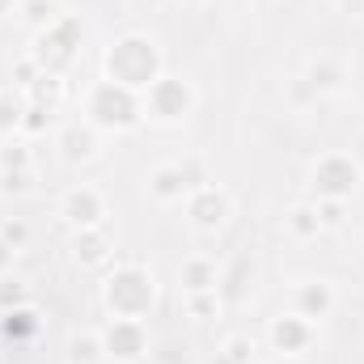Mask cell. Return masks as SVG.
Masks as SVG:
<instances>
[{
  "label": "cell",
  "instance_id": "d6986e66",
  "mask_svg": "<svg viewBox=\"0 0 364 364\" xmlns=\"http://www.w3.org/2000/svg\"><path fill=\"white\" fill-rule=\"evenodd\" d=\"M106 360V352H102V335H93V331H77L73 339H68V364H97Z\"/></svg>",
  "mask_w": 364,
  "mask_h": 364
},
{
  "label": "cell",
  "instance_id": "f546056e",
  "mask_svg": "<svg viewBox=\"0 0 364 364\" xmlns=\"http://www.w3.org/2000/svg\"><path fill=\"white\" fill-rule=\"evenodd\" d=\"M250 352H255V339H246V335H233V339L225 343V356L233 364H250Z\"/></svg>",
  "mask_w": 364,
  "mask_h": 364
},
{
  "label": "cell",
  "instance_id": "7c38bea8",
  "mask_svg": "<svg viewBox=\"0 0 364 364\" xmlns=\"http://www.w3.org/2000/svg\"><path fill=\"white\" fill-rule=\"evenodd\" d=\"M314 343V322L301 318V314H288V318H275L272 322V348L284 352V356H301L309 352Z\"/></svg>",
  "mask_w": 364,
  "mask_h": 364
},
{
  "label": "cell",
  "instance_id": "6da1fadb",
  "mask_svg": "<svg viewBox=\"0 0 364 364\" xmlns=\"http://www.w3.org/2000/svg\"><path fill=\"white\" fill-rule=\"evenodd\" d=\"M102 73L106 81L123 85V90L149 93V85L161 77V51L153 38L144 34H123L106 47V60H102Z\"/></svg>",
  "mask_w": 364,
  "mask_h": 364
},
{
  "label": "cell",
  "instance_id": "83f0119b",
  "mask_svg": "<svg viewBox=\"0 0 364 364\" xmlns=\"http://www.w3.org/2000/svg\"><path fill=\"white\" fill-rule=\"evenodd\" d=\"M0 170H30V149L4 144V149H0Z\"/></svg>",
  "mask_w": 364,
  "mask_h": 364
},
{
  "label": "cell",
  "instance_id": "8fae6325",
  "mask_svg": "<svg viewBox=\"0 0 364 364\" xmlns=\"http://www.w3.org/2000/svg\"><path fill=\"white\" fill-rule=\"evenodd\" d=\"M38 335H43L38 309L17 305V309H4V314H0V343H9V348H30Z\"/></svg>",
  "mask_w": 364,
  "mask_h": 364
},
{
  "label": "cell",
  "instance_id": "4dcf8cb0",
  "mask_svg": "<svg viewBox=\"0 0 364 364\" xmlns=\"http://www.w3.org/2000/svg\"><path fill=\"white\" fill-rule=\"evenodd\" d=\"M17 305H26V288H21L17 279H4V284H0V314H4V309H17Z\"/></svg>",
  "mask_w": 364,
  "mask_h": 364
},
{
  "label": "cell",
  "instance_id": "44dd1931",
  "mask_svg": "<svg viewBox=\"0 0 364 364\" xmlns=\"http://www.w3.org/2000/svg\"><path fill=\"white\" fill-rule=\"evenodd\" d=\"M339 81H343V73H339L335 60H318V64H309V73H305V90H314V93L335 90Z\"/></svg>",
  "mask_w": 364,
  "mask_h": 364
},
{
  "label": "cell",
  "instance_id": "d590c367",
  "mask_svg": "<svg viewBox=\"0 0 364 364\" xmlns=\"http://www.w3.org/2000/svg\"><path fill=\"white\" fill-rule=\"evenodd\" d=\"M0 352H4V343H0Z\"/></svg>",
  "mask_w": 364,
  "mask_h": 364
},
{
  "label": "cell",
  "instance_id": "9c48e42d",
  "mask_svg": "<svg viewBox=\"0 0 364 364\" xmlns=\"http://www.w3.org/2000/svg\"><path fill=\"white\" fill-rule=\"evenodd\" d=\"M229 212H233V203H229V195L220 191V186H195L191 195H186V216H191V225L195 229H203V233H216L225 220H229Z\"/></svg>",
  "mask_w": 364,
  "mask_h": 364
},
{
  "label": "cell",
  "instance_id": "5b68a950",
  "mask_svg": "<svg viewBox=\"0 0 364 364\" xmlns=\"http://www.w3.org/2000/svg\"><path fill=\"white\" fill-rule=\"evenodd\" d=\"M356 186H360V166L352 161V157H343V153H326V157H318L314 161V170H309V191H314V199H352L356 195Z\"/></svg>",
  "mask_w": 364,
  "mask_h": 364
},
{
  "label": "cell",
  "instance_id": "603a6c76",
  "mask_svg": "<svg viewBox=\"0 0 364 364\" xmlns=\"http://www.w3.org/2000/svg\"><path fill=\"white\" fill-rule=\"evenodd\" d=\"M21 13H26V21H30V26H34V34H38V30H47V26L60 17V4H55V0H26V9H21Z\"/></svg>",
  "mask_w": 364,
  "mask_h": 364
},
{
  "label": "cell",
  "instance_id": "cb8c5ba5",
  "mask_svg": "<svg viewBox=\"0 0 364 364\" xmlns=\"http://www.w3.org/2000/svg\"><path fill=\"white\" fill-rule=\"evenodd\" d=\"M51 114H55V110H47V106H38V102H30V97H26V119H21V132L38 136V132L51 123Z\"/></svg>",
  "mask_w": 364,
  "mask_h": 364
},
{
  "label": "cell",
  "instance_id": "2e32d148",
  "mask_svg": "<svg viewBox=\"0 0 364 364\" xmlns=\"http://www.w3.org/2000/svg\"><path fill=\"white\" fill-rule=\"evenodd\" d=\"M93 153H97V127L90 119L85 123H68L60 132V157L64 161H90Z\"/></svg>",
  "mask_w": 364,
  "mask_h": 364
},
{
  "label": "cell",
  "instance_id": "7a4b0ae2",
  "mask_svg": "<svg viewBox=\"0 0 364 364\" xmlns=\"http://www.w3.org/2000/svg\"><path fill=\"white\" fill-rule=\"evenodd\" d=\"M102 305L110 309V318H149L157 305V284L153 272L140 263H119L102 279Z\"/></svg>",
  "mask_w": 364,
  "mask_h": 364
},
{
  "label": "cell",
  "instance_id": "d6a6232c",
  "mask_svg": "<svg viewBox=\"0 0 364 364\" xmlns=\"http://www.w3.org/2000/svg\"><path fill=\"white\" fill-rule=\"evenodd\" d=\"M13 9H17V0H0V17H9Z\"/></svg>",
  "mask_w": 364,
  "mask_h": 364
},
{
  "label": "cell",
  "instance_id": "30bf717a",
  "mask_svg": "<svg viewBox=\"0 0 364 364\" xmlns=\"http://www.w3.org/2000/svg\"><path fill=\"white\" fill-rule=\"evenodd\" d=\"M60 216L73 225V229H102V216H106V203L93 186H73L64 191L60 199Z\"/></svg>",
  "mask_w": 364,
  "mask_h": 364
},
{
  "label": "cell",
  "instance_id": "9a60e30c",
  "mask_svg": "<svg viewBox=\"0 0 364 364\" xmlns=\"http://www.w3.org/2000/svg\"><path fill=\"white\" fill-rule=\"evenodd\" d=\"M331 309H335V288H331V284L309 279V284L296 288V314H301V318L322 322V318H331Z\"/></svg>",
  "mask_w": 364,
  "mask_h": 364
},
{
  "label": "cell",
  "instance_id": "484cf974",
  "mask_svg": "<svg viewBox=\"0 0 364 364\" xmlns=\"http://www.w3.org/2000/svg\"><path fill=\"white\" fill-rule=\"evenodd\" d=\"M314 208H318L322 229H339V225H343V199H318Z\"/></svg>",
  "mask_w": 364,
  "mask_h": 364
},
{
  "label": "cell",
  "instance_id": "4316f807",
  "mask_svg": "<svg viewBox=\"0 0 364 364\" xmlns=\"http://www.w3.org/2000/svg\"><path fill=\"white\" fill-rule=\"evenodd\" d=\"M186 309L195 318H212L220 309V292H195V296H186Z\"/></svg>",
  "mask_w": 364,
  "mask_h": 364
},
{
  "label": "cell",
  "instance_id": "7402d4cb",
  "mask_svg": "<svg viewBox=\"0 0 364 364\" xmlns=\"http://www.w3.org/2000/svg\"><path fill=\"white\" fill-rule=\"evenodd\" d=\"M288 229H292L296 237H318V233H322L318 208H314V203H301V208H292V212H288Z\"/></svg>",
  "mask_w": 364,
  "mask_h": 364
},
{
  "label": "cell",
  "instance_id": "ba28073f",
  "mask_svg": "<svg viewBox=\"0 0 364 364\" xmlns=\"http://www.w3.org/2000/svg\"><path fill=\"white\" fill-rule=\"evenodd\" d=\"M195 186H203V174H199L195 161H170V166H157L149 174V195L161 199V203H178Z\"/></svg>",
  "mask_w": 364,
  "mask_h": 364
},
{
  "label": "cell",
  "instance_id": "3957f363",
  "mask_svg": "<svg viewBox=\"0 0 364 364\" xmlns=\"http://www.w3.org/2000/svg\"><path fill=\"white\" fill-rule=\"evenodd\" d=\"M85 119H90L97 132H132V127H140V119H144V93L123 90V85H114V81L102 77L90 90Z\"/></svg>",
  "mask_w": 364,
  "mask_h": 364
},
{
  "label": "cell",
  "instance_id": "5bb4252c",
  "mask_svg": "<svg viewBox=\"0 0 364 364\" xmlns=\"http://www.w3.org/2000/svg\"><path fill=\"white\" fill-rule=\"evenodd\" d=\"M216 284H220V272H216V263H212L208 255H191V259L178 263V288L186 296H195V292H216Z\"/></svg>",
  "mask_w": 364,
  "mask_h": 364
},
{
  "label": "cell",
  "instance_id": "277c9868",
  "mask_svg": "<svg viewBox=\"0 0 364 364\" xmlns=\"http://www.w3.org/2000/svg\"><path fill=\"white\" fill-rule=\"evenodd\" d=\"M81 55V21L73 13H60L47 30L34 34V47H30V60L38 64V73H51V77H64L73 68V60Z\"/></svg>",
  "mask_w": 364,
  "mask_h": 364
},
{
  "label": "cell",
  "instance_id": "e0dca14e",
  "mask_svg": "<svg viewBox=\"0 0 364 364\" xmlns=\"http://www.w3.org/2000/svg\"><path fill=\"white\" fill-rule=\"evenodd\" d=\"M21 119H26V90L4 85L0 90V136L21 132Z\"/></svg>",
  "mask_w": 364,
  "mask_h": 364
},
{
  "label": "cell",
  "instance_id": "f1b7e54d",
  "mask_svg": "<svg viewBox=\"0 0 364 364\" xmlns=\"http://www.w3.org/2000/svg\"><path fill=\"white\" fill-rule=\"evenodd\" d=\"M30 191V170H0V195H21Z\"/></svg>",
  "mask_w": 364,
  "mask_h": 364
},
{
  "label": "cell",
  "instance_id": "ac0fdd59",
  "mask_svg": "<svg viewBox=\"0 0 364 364\" xmlns=\"http://www.w3.org/2000/svg\"><path fill=\"white\" fill-rule=\"evenodd\" d=\"M246 275H255V267L246 263V259H237L229 272H220V284H216V292H220V301H229V305H237L242 296H246Z\"/></svg>",
  "mask_w": 364,
  "mask_h": 364
},
{
  "label": "cell",
  "instance_id": "ffe728a7",
  "mask_svg": "<svg viewBox=\"0 0 364 364\" xmlns=\"http://www.w3.org/2000/svg\"><path fill=\"white\" fill-rule=\"evenodd\" d=\"M30 102H38V106H47V110H60V97H64V81L60 77H51V73H38V81L26 90Z\"/></svg>",
  "mask_w": 364,
  "mask_h": 364
},
{
  "label": "cell",
  "instance_id": "d4e9b609",
  "mask_svg": "<svg viewBox=\"0 0 364 364\" xmlns=\"http://www.w3.org/2000/svg\"><path fill=\"white\" fill-rule=\"evenodd\" d=\"M0 242H4L9 250H21V246L30 242V225H26V220H4V225H0Z\"/></svg>",
  "mask_w": 364,
  "mask_h": 364
},
{
  "label": "cell",
  "instance_id": "8992f818",
  "mask_svg": "<svg viewBox=\"0 0 364 364\" xmlns=\"http://www.w3.org/2000/svg\"><path fill=\"white\" fill-rule=\"evenodd\" d=\"M191 110H195V90L182 77H166L161 73L144 93V114H153L157 123H182Z\"/></svg>",
  "mask_w": 364,
  "mask_h": 364
},
{
  "label": "cell",
  "instance_id": "4fadbf2b",
  "mask_svg": "<svg viewBox=\"0 0 364 364\" xmlns=\"http://www.w3.org/2000/svg\"><path fill=\"white\" fill-rule=\"evenodd\" d=\"M73 259L81 263V267H110V259H114V242L106 237V229H77V237H73Z\"/></svg>",
  "mask_w": 364,
  "mask_h": 364
},
{
  "label": "cell",
  "instance_id": "e575fe53",
  "mask_svg": "<svg viewBox=\"0 0 364 364\" xmlns=\"http://www.w3.org/2000/svg\"><path fill=\"white\" fill-rule=\"evenodd\" d=\"M212 364H233V360H229V356H225V352H216V360H212Z\"/></svg>",
  "mask_w": 364,
  "mask_h": 364
},
{
  "label": "cell",
  "instance_id": "1f68e13d",
  "mask_svg": "<svg viewBox=\"0 0 364 364\" xmlns=\"http://www.w3.org/2000/svg\"><path fill=\"white\" fill-rule=\"evenodd\" d=\"M34 81H38V64H34V60H21V64L13 68V85H17V90H30Z\"/></svg>",
  "mask_w": 364,
  "mask_h": 364
},
{
  "label": "cell",
  "instance_id": "836d02e7",
  "mask_svg": "<svg viewBox=\"0 0 364 364\" xmlns=\"http://www.w3.org/2000/svg\"><path fill=\"white\" fill-rule=\"evenodd\" d=\"M144 364H178V360H174V356H149Z\"/></svg>",
  "mask_w": 364,
  "mask_h": 364
},
{
  "label": "cell",
  "instance_id": "52a82bcc",
  "mask_svg": "<svg viewBox=\"0 0 364 364\" xmlns=\"http://www.w3.org/2000/svg\"><path fill=\"white\" fill-rule=\"evenodd\" d=\"M102 352L114 364H140L149 356V331L140 318H110V326L102 331Z\"/></svg>",
  "mask_w": 364,
  "mask_h": 364
}]
</instances>
